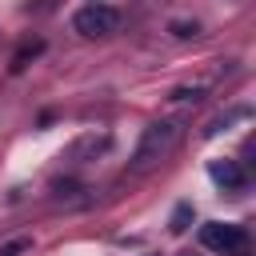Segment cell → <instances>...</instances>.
Masks as SVG:
<instances>
[{
  "instance_id": "obj_1",
  "label": "cell",
  "mask_w": 256,
  "mask_h": 256,
  "mask_svg": "<svg viewBox=\"0 0 256 256\" xmlns=\"http://www.w3.org/2000/svg\"><path fill=\"white\" fill-rule=\"evenodd\" d=\"M180 140H184V120H152V124L140 132L128 168H132V172H152L160 160H168V156L176 152Z\"/></svg>"
},
{
  "instance_id": "obj_2",
  "label": "cell",
  "mask_w": 256,
  "mask_h": 256,
  "mask_svg": "<svg viewBox=\"0 0 256 256\" xmlns=\"http://www.w3.org/2000/svg\"><path fill=\"white\" fill-rule=\"evenodd\" d=\"M200 244L208 252H220V256H244L248 248V232L244 224H224V220H208L200 228Z\"/></svg>"
},
{
  "instance_id": "obj_3",
  "label": "cell",
  "mask_w": 256,
  "mask_h": 256,
  "mask_svg": "<svg viewBox=\"0 0 256 256\" xmlns=\"http://www.w3.org/2000/svg\"><path fill=\"white\" fill-rule=\"evenodd\" d=\"M72 28L84 36V40H100V36H112L120 28V12L112 4H88L72 16Z\"/></svg>"
},
{
  "instance_id": "obj_4",
  "label": "cell",
  "mask_w": 256,
  "mask_h": 256,
  "mask_svg": "<svg viewBox=\"0 0 256 256\" xmlns=\"http://www.w3.org/2000/svg\"><path fill=\"white\" fill-rule=\"evenodd\" d=\"M208 176H212L224 192H244V184H248L240 160H212V164H208Z\"/></svg>"
},
{
  "instance_id": "obj_5",
  "label": "cell",
  "mask_w": 256,
  "mask_h": 256,
  "mask_svg": "<svg viewBox=\"0 0 256 256\" xmlns=\"http://www.w3.org/2000/svg\"><path fill=\"white\" fill-rule=\"evenodd\" d=\"M104 148H108V136H84V140H76V144L68 148V160L80 164L84 156H96V152H104Z\"/></svg>"
},
{
  "instance_id": "obj_6",
  "label": "cell",
  "mask_w": 256,
  "mask_h": 256,
  "mask_svg": "<svg viewBox=\"0 0 256 256\" xmlns=\"http://www.w3.org/2000/svg\"><path fill=\"white\" fill-rule=\"evenodd\" d=\"M188 224H192V204H176V208H172V220H168V228L180 236V232H188Z\"/></svg>"
},
{
  "instance_id": "obj_7",
  "label": "cell",
  "mask_w": 256,
  "mask_h": 256,
  "mask_svg": "<svg viewBox=\"0 0 256 256\" xmlns=\"http://www.w3.org/2000/svg\"><path fill=\"white\" fill-rule=\"evenodd\" d=\"M32 248V236H16V240H8L4 248H0V256H24Z\"/></svg>"
},
{
  "instance_id": "obj_8",
  "label": "cell",
  "mask_w": 256,
  "mask_h": 256,
  "mask_svg": "<svg viewBox=\"0 0 256 256\" xmlns=\"http://www.w3.org/2000/svg\"><path fill=\"white\" fill-rule=\"evenodd\" d=\"M36 52H40V44H24V48L16 52V60H12V72H20V68H24V60H28V56H36Z\"/></svg>"
},
{
  "instance_id": "obj_9",
  "label": "cell",
  "mask_w": 256,
  "mask_h": 256,
  "mask_svg": "<svg viewBox=\"0 0 256 256\" xmlns=\"http://www.w3.org/2000/svg\"><path fill=\"white\" fill-rule=\"evenodd\" d=\"M172 96H176V100H192V104H196V100H204V88H176Z\"/></svg>"
},
{
  "instance_id": "obj_10",
  "label": "cell",
  "mask_w": 256,
  "mask_h": 256,
  "mask_svg": "<svg viewBox=\"0 0 256 256\" xmlns=\"http://www.w3.org/2000/svg\"><path fill=\"white\" fill-rule=\"evenodd\" d=\"M180 256H192V252H180Z\"/></svg>"
}]
</instances>
